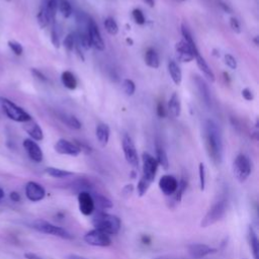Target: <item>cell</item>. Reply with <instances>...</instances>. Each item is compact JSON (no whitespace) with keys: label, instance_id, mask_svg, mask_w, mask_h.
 Instances as JSON below:
<instances>
[{"label":"cell","instance_id":"6da1fadb","mask_svg":"<svg viewBox=\"0 0 259 259\" xmlns=\"http://www.w3.org/2000/svg\"><path fill=\"white\" fill-rule=\"evenodd\" d=\"M205 146L209 157L215 164H220L223 159V140L218 125L208 119L204 129Z\"/></svg>","mask_w":259,"mask_h":259},{"label":"cell","instance_id":"7a4b0ae2","mask_svg":"<svg viewBox=\"0 0 259 259\" xmlns=\"http://www.w3.org/2000/svg\"><path fill=\"white\" fill-rule=\"evenodd\" d=\"M94 229L102 231L108 235H117L120 230V220L115 215L99 212L93 219Z\"/></svg>","mask_w":259,"mask_h":259},{"label":"cell","instance_id":"3957f363","mask_svg":"<svg viewBox=\"0 0 259 259\" xmlns=\"http://www.w3.org/2000/svg\"><path fill=\"white\" fill-rule=\"evenodd\" d=\"M0 105H1L5 115L14 121H18V123H26V121L32 119V117H30L29 114H27L21 106L17 105L6 97L0 96Z\"/></svg>","mask_w":259,"mask_h":259},{"label":"cell","instance_id":"277c9868","mask_svg":"<svg viewBox=\"0 0 259 259\" xmlns=\"http://www.w3.org/2000/svg\"><path fill=\"white\" fill-rule=\"evenodd\" d=\"M32 227L35 230H37L40 233L47 234V235H52L55 237H59L61 239L65 240H72L73 235L69 233L67 230H65L64 228L58 227L56 225L51 224L50 222H47L45 220H36L32 223Z\"/></svg>","mask_w":259,"mask_h":259},{"label":"cell","instance_id":"5b68a950","mask_svg":"<svg viewBox=\"0 0 259 259\" xmlns=\"http://www.w3.org/2000/svg\"><path fill=\"white\" fill-rule=\"evenodd\" d=\"M227 212V202L222 200L212 205L201 222L202 228H208L221 221Z\"/></svg>","mask_w":259,"mask_h":259},{"label":"cell","instance_id":"8992f818","mask_svg":"<svg viewBox=\"0 0 259 259\" xmlns=\"http://www.w3.org/2000/svg\"><path fill=\"white\" fill-rule=\"evenodd\" d=\"M233 173L240 184H244L250 176L251 163L245 154H239L235 158L233 163Z\"/></svg>","mask_w":259,"mask_h":259},{"label":"cell","instance_id":"52a82bcc","mask_svg":"<svg viewBox=\"0 0 259 259\" xmlns=\"http://www.w3.org/2000/svg\"><path fill=\"white\" fill-rule=\"evenodd\" d=\"M142 161H143V174L141 178L146 182H148L149 185H152V182L155 180L157 174L158 166H159L158 162L149 153H143Z\"/></svg>","mask_w":259,"mask_h":259},{"label":"cell","instance_id":"ba28073f","mask_svg":"<svg viewBox=\"0 0 259 259\" xmlns=\"http://www.w3.org/2000/svg\"><path fill=\"white\" fill-rule=\"evenodd\" d=\"M83 240L88 245L94 247H109L112 245L111 236L97 229H94L87 232L84 235Z\"/></svg>","mask_w":259,"mask_h":259},{"label":"cell","instance_id":"9c48e42d","mask_svg":"<svg viewBox=\"0 0 259 259\" xmlns=\"http://www.w3.org/2000/svg\"><path fill=\"white\" fill-rule=\"evenodd\" d=\"M123 150L127 162L132 167H134V168H138L139 167L138 152H137L135 143L129 135H125L123 138Z\"/></svg>","mask_w":259,"mask_h":259},{"label":"cell","instance_id":"30bf717a","mask_svg":"<svg viewBox=\"0 0 259 259\" xmlns=\"http://www.w3.org/2000/svg\"><path fill=\"white\" fill-rule=\"evenodd\" d=\"M87 32L91 41V46L97 51H104L105 49V45L103 42V39L101 37V34L99 32V28L95 22L91 19H88L87 21Z\"/></svg>","mask_w":259,"mask_h":259},{"label":"cell","instance_id":"8fae6325","mask_svg":"<svg viewBox=\"0 0 259 259\" xmlns=\"http://www.w3.org/2000/svg\"><path fill=\"white\" fill-rule=\"evenodd\" d=\"M78 207L79 211L84 216H90L94 212L95 204L93 194L88 191H80L78 193Z\"/></svg>","mask_w":259,"mask_h":259},{"label":"cell","instance_id":"7c38bea8","mask_svg":"<svg viewBox=\"0 0 259 259\" xmlns=\"http://www.w3.org/2000/svg\"><path fill=\"white\" fill-rule=\"evenodd\" d=\"M218 249L211 247L207 244H203V243H192L188 246V254L195 259H201L208 255L217 253Z\"/></svg>","mask_w":259,"mask_h":259},{"label":"cell","instance_id":"4fadbf2b","mask_svg":"<svg viewBox=\"0 0 259 259\" xmlns=\"http://www.w3.org/2000/svg\"><path fill=\"white\" fill-rule=\"evenodd\" d=\"M54 148L57 153L61 155H68V156L76 157L81 153L80 149L77 146H76L74 143L68 140H65V139L58 140Z\"/></svg>","mask_w":259,"mask_h":259},{"label":"cell","instance_id":"5bb4252c","mask_svg":"<svg viewBox=\"0 0 259 259\" xmlns=\"http://www.w3.org/2000/svg\"><path fill=\"white\" fill-rule=\"evenodd\" d=\"M25 195L30 202L38 203L44 200V197L46 196V190L38 182L29 181L25 186Z\"/></svg>","mask_w":259,"mask_h":259},{"label":"cell","instance_id":"9a60e30c","mask_svg":"<svg viewBox=\"0 0 259 259\" xmlns=\"http://www.w3.org/2000/svg\"><path fill=\"white\" fill-rule=\"evenodd\" d=\"M23 145L26 151L28 157L32 159L34 162L40 163L43 161V158H44L43 151L36 141H34L32 139H25L24 141Z\"/></svg>","mask_w":259,"mask_h":259},{"label":"cell","instance_id":"2e32d148","mask_svg":"<svg viewBox=\"0 0 259 259\" xmlns=\"http://www.w3.org/2000/svg\"><path fill=\"white\" fill-rule=\"evenodd\" d=\"M177 187L178 181L172 175H163L159 180V188L167 196L173 195L176 192Z\"/></svg>","mask_w":259,"mask_h":259},{"label":"cell","instance_id":"e0dca14e","mask_svg":"<svg viewBox=\"0 0 259 259\" xmlns=\"http://www.w3.org/2000/svg\"><path fill=\"white\" fill-rule=\"evenodd\" d=\"M24 130L28 134V136L34 141H42L44 139V133L42 128L39 126L38 123L32 118L30 120L24 123Z\"/></svg>","mask_w":259,"mask_h":259},{"label":"cell","instance_id":"ac0fdd59","mask_svg":"<svg viewBox=\"0 0 259 259\" xmlns=\"http://www.w3.org/2000/svg\"><path fill=\"white\" fill-rule=\"evenodd\" d=\"M194 81H195L196 87H197V89H199V93H200L205 104L208 106V108H211V103H212L211 93H210L209 86L207 85L206 81L203 78H201L200 76H195Z\"/></svg>","mask_w":259,"mask_h":259},{"label":"cell","instance_id":"d6986e66","mask_svg":"<svg viewBox=\"0 0 259 259\" xmlns=\"http://www.w3.org/2000/svg\"><path fill=\"white\" fill-rule=\"evenodd\" d=\"M95 136L99 145L101 147H105L110 141V136H111L110 127L103 123L98 124L95 129Z\"/></svg>","mask_w":259,"mask_h":259},{"label":"cell","instance_id":"ffe728a7","mask_svg":"<svg viewBox=\"0 0 259 259\" xmlns=\"http://www.w3.org/2000/svg\"><path fill=\"white\" fill-rule=\"evenodd\" d=\"M195 62H196V65L197 67H199V69L203 72V74L205 75V77L211 81V82H214L216 80V76L214 74V72H212V70L211 69V67L208 65L207 61L205 60V58L199 54L197 56H195L194 58Z\"/></svg>","mask_w":259,"mask_h":259},{"label":"cell","instance_id":"44dd1931","mask_svg":"<svg viewBox=\"0 0 259 259\" xmlns=\"http://www.w3.org/2000/svg\"><path fill=\"white\" fill-rule=\"evenodd\" d=\"M247 237H248V242H249L251 251H252L253 258L259 259V240L257 237V233L252 226L248 227Z\"/></svg>","mask_w":259,"mask_h":259},{"label":"cell","instance_id":"7402d4cb","mask_svg":"<svg viewBox=\"0 0 259 259\" xmlns=\"http://www.w3.org/2000/svg\"><path fill=\"white\" fill-rule=\"evenodd\" d=\"M145 63L150 68H153V69L159 68V66H160L159 56H158L157 52L154 49L149 48L146 51V54H145Z\"/></svg>","mask_w":259,"mask_h":259},{"label":"cell","instance_id":"603a6c76","mask_svg":"<svg viewBox=\"0 0 259 259\" xmlns=\"http://www.w3.org/2000/svg\"><path fill=\"white\" fill-rule=\"evenodd\" d=\"M168 72L170 74V77L175 85H180L182 81V72L179 66L176 64L175 61H170L168 63Z\"/></svg>","mask_w":259,"mask_h":259},{"label":"cell","instance_id":"cb8c5ba5","mask_svg":"<svg viewBox=\"0 0 259 259\" xmlns=\"http://www.w3.org/2000/svg\"><path fill=\"white\" fill-rule=\"evenodd\" d=\"M175 50H176L177 55H180V54L191 55V56H194V58H195V56H197V55L200 54L199 51L193 50L185 40H182V41L178 42L175 45Z\"/></svg>","mask_w":259,"mask_h":259},{"label":"cell","instance_id":"d4e9b609","mask_svg":"<svg viewBox=\"0 0 259 259\" xmlns=\"http://www.w3.org/2000/svg\"><path fill=\"white\" fill-rule=\"evenodd\" d=\"M168 110L174 118H178L181 114V103L177 94H173L168 101Z\"/></svg>","mask_w":259,"mask_h":259},{"label":"cell","instance_id":"484cf974","mask_svg":"<svg viewBox=\"0 0 259 259\" xmlns=\"http://www.w3.org/2000/svg\"><path fill=\"white\" fill-rule=\"evenodd\" d=\"M158 162V165H160L163 169L167 170L169 168V160H168V157H167V154L165 150L157 145L156 146V158H155Z\"/></svg>","mask_w":259,"mask_h":259},{"label":"cell","instance_id":"4316f807","mask_svg":"<svg viewBox=\"0 0 259 259\" xmlns=\"http://www.w3.org/2000/svg\"><path fill=\"white\" fill-rule=\"evenodd\" d=\"M61 79H62L64 86L70 90H74L77 87V80H76L74 74L70 71H64L62 76H61Z\"/></svg>","mask_w":259,"mask_h":259},{"label":"cell","instance_id":"83f0119b","mask_svg":"<svg viewBox=\"0 0 259 259\" xmlns=\"http://www.w3.org/2000/svg\"><path fill=\"white\" fill-rule=\"evenodd\" d=\"M45 172L47 173L49 176L54 177V178H66V177L72 176L74 174L71 171L56 168V167H47V168L45 169Z\"/></svg>","mask_w":259,"mask_h":259},{"label":"cell","instance_id":"f1b7e54d","mask_svg":"<svg viewBox=\"0 0 259 259\" xmlns=\"http://www.w3.org/2000/svg\"><path fill=\"white\" fill-rule=\"evenodd\" d=\"M37 21H38V24H39L41 28H46L51 23V19L49 17V13H48L47 9L45 8L44 5L40 8V10H39V12L37 14Z\"/></svg>","mask_w":259,"mask_h":259},{"label":"cell","instance_id":"f546056e","mask_svg":"<svg viewBox=\"0 0 259 259\" xmlns=\"http://www.w3.org/2000/svg\"><path fill=\"white\" fill-rule=\"evenodd\" d=\"M60 118L63 120V123L66 124L69 128L74 129V130H79L81 129V123L80 120L74 117V116H68V115H61Z\"/></svg>","mask_w":259,"mask_h":259},{"label":"cell","instance_id":"4dcf8cb0","mask_svg":"<svg viewBox=\"0 0 259 259\" xmlns=\"http://www.w3.org/2000/svg\"><path fill=\"white\" fill-rule=\"evenodd\" d=\"M58 0H46V3L44 4L45 8L47 9L49 17L51 19V22L55 24L56 15H57V10H58Z\"/></svg>","mask_w":259,"mask_h":259},{"label":"cell","instance_id":"1f68e13d","mask_svg":"<svg viewBox=\"0 0 259 259\" xmlns=\"http://www.w3.org/2000/svg\"><path fill=\"white\" fill-rule=\"evenodd\" d=\"M94 200V204L97 205L100 209L102 210H106V209H112L113 208V203L108 199V197H105L102 194L99 193H95L93 195Z\"/></svg>","mask_w":259,"mask_h":259},{"label":"cell","instance_id":"d6a6232c","mask_svg":"<svg viewBox=\"0 0 259 259\" xmlns=\"http://www.w3.org/2000/svg\"><path fill=\"white\" fill-rule=\"evenodd\" d=\"M58 9L65 19H69L72 15V6L68 0H60L58 2Z\"/></svg>","mask_w":259,"mask_h":259},{"label":"cell","instance_id":"836d02e7","mask_svg":"<svg viewBox=\"0 0 259 259\" xmlns=\"http://www.w3.org/2000/svg\"><path fill=\"white\" fill-rule=\"evenodd\" d=\"M181 35H182V37H184V40L190 46L193 50L199 51V49H197L196 45H195V42L192 38V35L190 34L189 29L185 24H181Z\"/></svg>","mask_w":259,"mask_h":259},{"label":"cell","instance_id":"e575fe53","mask_svg":"<svg viewBox=\"0 0 259 259\" xmlns=\"http://www.w3.org/2000/svg\"><path fill=\"white\" fill-rule=\"evenodd\" d=\"M104 27L106 29V32H108L112 36H116L118 33V25L117 22L112 18L105 19Z\"/></svg>","mask_w":259,"mask_h":259},{"label":"cell","instance_id":"d590c367","mask_svg":"<svg viewBox=\"0 0 259 259\" xmlns=\"http://www.w3.org/2000/svg\"><path fill=\"white\" fill-rule=\"evenodd\" d=\"M187 187H188V180L184 177L181 178L180 182H178V187H177V189H176V192L174 193L175 194V201L176 203H180L181 201V197H182V194H184L185 190L187 189Z\"/></svg>","mask_w":259,"mask_h":259},{"label":"cell","instance_id":"8d00e7d4","mask_svg":"<svg viewBox=\"0 0 259 259\" xmlns=\"http://www.w3.org/2000/svg\"><path fill=\"white\" fill-rule=\"evenodd\" d=\"M7 45H8L9 49L14 53V55H17V56H22L23 55L24 47H23V45L21 43L14 41V40H9L7 42Z\"/></svg>","mask_w":259,"mask_h":259},{"label":"cell","instance_id":"74e56055","mask_svg":"<svg viewBox=\"0 0 259 259\" xmlns=\"http://www.w3.org/2000/svg\"><path fill=\"white\" fill-rule=\"evenodd\" d=\"M123 90L128 96L134 95L135 91H136V85L134 81L131 79H125L123 81Z\"/></svg>","mask_w":259,"mask_h":259},{"label":"cell","instance_id":"f35d334b","mask_svg":"<svg viewBox=\"0 0 259 259\" xmlns=\"http://www.w3.org/2000/svg\"><path fill=\"white\" fill-rule=\"evenodd\" d=\"M132 17H133V20L135 21V23L137 24H140V25L145 24L146 19H145V15L141 9H139V8L134 9L132 12Z\"/></svg>","mask_w":259,"mask_h":259},{"label":"cell","instance_id":"ab89813d","mask_svg":"<svg viewBox=\"0 0 259 259\" xmlns=\"http://www.w3.org/2000/svg\"><path fill=\"white\" fill-rule=\"evenodd\" d=\"M75 44H76V40H75V36L73 34H68L63 42L64 45V48L68 51V52H72L75 48Z\"/></svg>","mask_w":259,"mask_h":259},{"label":"cell","instance_id":"60d3db41","mask_svg":"<svg viewBox=\"0 0 259 259\" xmlns=\"http://www.w3.org/2000/svg\"><path fill=\"white\" fill-rule=\"evenodd\" d=\"M199 175H200V187L201 190H205L206 188V167L204 163L199 165Z\"/></svg>","mask_w":259,"mask_h":259},{"label":"cell","instance_id":"b9f144b4","mask_svg":"<svg viewBox=\"0 0 259 259\" xmlns=\"http://www.w3.org/2000/svg\"><path fill=\"white\" fill-rule=\"evenodd\" d=\"M224 60H225V64L228 67H229L230 69H232V70H236L237 69V61L232 55L226 54L225 57H224Z\"/></svg>","mask_w":259,"mask_h":259},{"label":"cell","instance_id":"7bdbcfd3","mask_svg":"<svg viewBox=\"0 0 259 259\" xmlns=\"http://www.w3.org/2000/svg\"><path fill=\"white\" fill-rule=\"evenodd\" d=\"M51 42H52L55 48H57V49L60 48V38H59V34H58V30L56 28L55 24H54L52 30H51Z\"/></svg>","mask_w":259,"mask_h":259},{"label":"cell","instance_id":"ee69618b","mask_svg":"<svg viewBox=\"0 0 259 259\" xmlns=\"http://www.w3.org/2000/svg\"><path fill=\"white\" fill-rule=\"evenodd\" d=\"M230 27L232 28V30L236 34H240L241 33V26L240 24L238 22V20L236 18H231L230 19Z\"/></svg>","mask_w":259,"mask_h":259},{"label":"cell","instance_id":"f6af8a7d","mask_svg":"<svg viewBox=\"0 0 259 259\" xmlns=\"http://www.w3.org/2000/svg\"><path fill=\"white\" fill-rule=\"evenodd\" d=\"M242 96H243V98H244L247 101H251L254 98L252 91L249 88H244V89L242 90Z\"/></svg>","mask_w":259,"mask_h":259},{"label":"cell","instance_id":"bcb514c9","mask_svg":"<svg viewBox=\"0 0 259 259\" xmlns=\"http://www.w3.org/2000/svg\"><path fill=\"white\" fill-rule=\"evenodd\" d=\"M156 113H157V116H158L159 118H163L166 117V110H165V106H164V104H163L162 101L158 102Z\"/></svg>","mask_w":259,"mask_h":259},{"label":"cell","instance_id":"7dc6e473","mask_svg":"<svg viewBox=\"0 0 259 259\" xmlns=\"http://www.w3.org/2000/svg\"><path fill=\"white\" fill-rule=\"evenodd\" d=\"M32 73L34 74V76H35V77H36L37 79H39V80H41V81H43V82H47V81H48V78L46 77V76H45L40 70L34 68V69H32Z\"/></svg>","mask_w":259,"mask_h":259},{"label":"cell","instance_id":"c3c4849f","mask_svg":"<svg viewBox=\"0 0 259 259\" xmlns=\"http://www.w3.org/2000/svg\"><path fill=\"white\" fill-rule=\"evenodd\" d=\"M218 4L226 13H232V8L229 5H228L227 3L221 1V0H220V1H218Z\"/></svg>","mask_w":259,"mask_h":259},{"label":"cell","instance_id":"681fc988","mask_svg":"<svg viewBox=\"0 0 259 259\" xmlns=\"http://www.w3.org/2000/svg\"><path fill=\"white\" fill-rule=\"evenodd\" d=\"M10 200L14 203H19L21 201V194L17 191H12L10 193Z\"/></svg>","mask_w":259,"mask_h":259},{"label":"cell","instance_id":"f907efd6","mask_svg":"<svg viewBox=\"0 0 259 259\" xmlns=\"http://www.w3.org/2000/svg\"><path fill=\"white\" fill-rule=\"evenodd\" d=\"M24 258H25V259H43V258L40 257L39 255H37V254H35V253H30V252L24 253Z\"/></svg>","mask_w":259,"mask_h":259},{"label":"cell","instance_id":"816d5d0a","mask_svg":"<svg viewBox=\"0 0 259 259\" xmlns=\"http://www.w3.org/2000/svg\"><path fill=\"white\" fill-rule=\"evenodd\" d=\"M133 190H134V187H133V185H128V186H126V187L124 188L123 192H124L125 194H131V193L133 192Z\"/></svg>","mask_w":259,"mask_h":259},{"label":"cell","instance_id":"f5cc1de1","mask_svg":"<svg viewBox=\"0 0 259 259\" xmlns=\"http://www.w3.org/2000/svg\"><path fill=\"white\" fill-rule=\"evenodd\" d=\"M67 259H88V258L81 256V255H78V254H69L67 256Z\"/></svg>","mask_w":259,"mask_h":259},{"label":"cell","instance_id":"db71d44e","mask_svg":"<svg viewBox=\"0 0 259 259\" xmlns=\"http://www.w3.org/2000/svg\"><path fill=\"white\" fill-rule=\"evenodd\" d=\"M143 1H144L149 7H154V5H155V1H154V0H143Z\"/></svg>","mask_w":259,"mask_h":259},{"label":"cell","instance_id":"11a10c76","mask_svg":"<svg viewBox=\"0 0 259 259\" xmlns=\"http://www.w3.org/2000/svg\"><path fill=\"white\" fill-rule=\"evenodd\" d=\"M223 75H224V79H225V81H226L228 84H229V83H230V77H229V74L226 73V72H224V73H223Z\"/></svg>","mask_w":259,"mask_h":259},{"label":"cell","instance_id":"9f6ffc18","mask_svg":"<svg viewBox=\"0 0 259 259\" xmlns=\"http://www.w3.org/2000/svg\"><path fill=\"white\" fill-rule=\"evenodd\" d=\"M4 195H5V193H4V190H3L1 188H0V201H1V200L3 199Z\"/></svg>","mask_w":259,"mask_h":259},{"label":"cell","instance_id":"6f0895ef","mask_svg":"<svg viewBox=\"0 0 259 259\" xmlns=\"http://www.w3.org/2000/svg\"><path fill=\"white\" fill-rule=\"evenodd\" d=\"M212 52H214V53H212V55H214V56H216V57H220V52L218 51V50H216V49H214V50H212Z\"/></svg>","mask_w":259,"mask_h":259},{"label":"cell","instance_id":"680465c9","mask_svg":"<svg viewBox=\"0 0 259 259\" xmlns=\"http://www.w3.org/2000/svg\"><path fill=\"white\" fill-rule=\"evenodd\" d=\"M126 42L128 43V45H129V46H133V45H134V42H133V40H132V39H130V38H127V39H126Z\"/></svg>","mask_w":259,"mask_h":259},{"label":"cell","instance_id":"91938a15","mask_svg":"<svg viewBox=\"0 0 259 259\" xmlns=\"http://www.w3.org/2000/svg\"><path fill=\"white\" fill-rule=\"evenodd\" d=\"M254 43H255L256 46H258V44H259V43H258V37H255V39H254Z\"/></svg>","mask_w":259,"mask_h":259},{"label":"cell","instance_id":"94428289","mask_svg":"<svg viewBox=\"0 0 259 259\" xmlns=\"http://www.w3.org/2000/svg\"><path fill=\"white\" fill-rule=\"evenodd\" d=\"M176 1H178V2H184V1H186V0H176Z\"/></svg>","mask_w":259,"mask_h":259},{"label":"cell","instance_id":"6125c7cd","mask_svg":"<svg viewBox=\"0 0 259 259\" xmlns=\"http://www.w3.org/2000/svg\"><path fill=\"white\" fill-rule=\"evenodd\" d=\"M5 1H8L9 2V1H11V0H5Z\"/></svg>","mask_w":259,"mask_h":259},{"label":"cell","instance_id":"be15d7a7","mask_svg":"<svg viewBox=\"0 0 259 259\" xmlns=\"http://www.w3.org/2000/svg\"><path fill=\"white\" fill-rule=\"evenodd\" d=\"M242 259H247V258H242Z\"/></svg>","mask_w":259,"mask_h":259}]
</instances>
